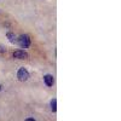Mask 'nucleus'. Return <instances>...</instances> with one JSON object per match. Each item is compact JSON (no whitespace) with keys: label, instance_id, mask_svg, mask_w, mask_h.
<instances>
[{"label":"nucleus","instance_id":"f257e3e1","mask_svg":"<svg viewBox=\"0 0 121 121\" xmlns=\"http://www.w3.org/2000/svg\"><path fill=\"white\" fill-rule=\"evenodd\" d=\"M17 78H18V80L19 81H27V80L30 78V75H29V72L26 69V68H19L18 69V72H17Z\"/></svg>","mask_w":121,"mask_h":121},{"label":"nucleus","instance_id":"f03ea898","mask_svg":"<svg viewBox=\"0 0 121 121\" xmlns=\"http://www.w3.org/2000/svg\"><path fill=\"white\" fill-rule=\"evenodd\" d=\"M18 44H19V46L23 47V48H28L30 46V38L27 34L21 35L18 38Z\"/></svg>","mask_w":121,"mask_h":121},{"label":"nucleus","instance_id":"7ed1b4c3","mask_svg":"<svg viewBox=\"0 0 121 121\" xmlns=\"http://www.w3.org/2000/svg\"><path fill=\"white\" fill-rule=\"evenodd\" d=\"M13 58H17V59H27L28 58V53L23 50H17V51L13 52Z\"/></svg>","mask_w":121,"mask_h":121},{"label":"nucleus","instance_id":"20e7f679","mask_svg":"<svg viewBox=\"0 0 121 121\" xmlns=\"http://www.w3.org/2000/svg\"><path fill=\"white\" fill-rule=\"evenodd\" d=\"M44 82H45V85H46L47 87L53 86V84H55V78H53V75L46 74V75L44 76Z\"/></svg>","mask_w":121,"mask_h":121},{"label":"nucleus","instance_id":"39448f33","mask_svg":"<svg viewBox=\"0 0 121 121\" xmlns=\"http://www.w3.org/2000/svg\"><path fill=\"white\" fill-rule=\"evenodd\" d=\"M50 105H51V110H52V112L56 113V112H57V99H56V98L51 99V103H50Z\"/></svg>","mask_w":121,"mask_h":121},{"label":"nucleus","instance_id":"423d86ee","mask_svg":"<svg viewBox=\"0 0 121 121\" xmlns=\"http://www.w3.org/2000/svg\"><path fill=\"white\" fill-rule=\"evenodd\" d=\"M6 36H7V39H9V41H10V43H15V40H16V35H15V33L9 32V33L6 34Z\"/></svg>","mask_w":121,"mask_h":121},{"label":"nucleus","instance_id":"0eeeda50","mask_svg":"<svg viewBox=\"0 0 121 121\" xmlns=\"http://www.w3.org/2000/svg\"><path fill=\"white\" fill-rule=\"evenodd\" d=\"M5 52H6V48L0 45V53H5Z\"/></svg>","mask_w":121,"mask_h":121},{"label":"nucleus","instance_id":"6e6552de","mask_svg":"<svg viewBox=\"0 0 121 121\" xmlns=\"http://www.w3.org/2000/svg\"><path fill=\"white\" fill-rule=\"evenodd\" d=\"M27 121H34V119L33 117H29V119H27Z\"/></svg>","mask_w":121,"mask_h":121},{"label":"nucleus","instance_id":"1a4fd4ad","mask_svg":"<svg viewBox=\"0 0 121 121\" xmlns=\"http://www.w3.org/2000/svg\"><path fill=\"white\" fill-rule=\"evenodd\" d=\"M0 91H1V86H0Z\"/></svg>","mask_w":121,"mask_h":121}]
</instances>
